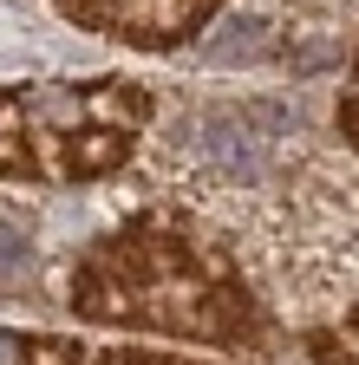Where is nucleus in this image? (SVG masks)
Returning a JSON list of instances; mask_svg holds the SVG:
<instances>
[{"label":"nucleus","instance_id":"obj_4","mask_svg":"<svg viewBox=\"0 0 359 365\" xmlns=\"http://www.w3.org/2000/svg\"><path fill=\"white\" fill-rule=\"evenodd\" d=\"M0 365H20V339L14 333H0Z\"/></svg>","mask_w":359,"mask_h":365},{"label":"nucleus","instance_id":"obj_2","mask_svg":"<svg viewBox=\"0 0 359 365\" xmlns=\"http://www.w3.org/2000/svg\"><path fill=\"white\" fill-rule=\"evenodd\" d=\"M216 157H222V170L255 176V137H248L236 118H216Z\"/></svg>","mask_w":359,"mask_h":365},{"label":"nucleus","instance_id":"obj_1","mask_svg":"<svg viewBox=\"0 0 359 365\" xmlns=\"http://www.w3.org/2000/svg\"><path fill=\"white\" fill-rule=\"evenodd\" d=\"M268 53V26L261 20H229L216 39H209V59L216 66H248V59H261Z\"/></svg>","mask_w":359,"mask_h":365},{"label":"nucleus","instance_id":"obj_3","mask_svg":"<svg viewBox=\"0 0 359 365\" xmlns=\"http://www.w3.org/2000/svg\"><path fill=\"white\" fill-rule=\"evenodd\" d=\"M20 255H26V248H20V235H14V228H0V267L14 274V267H20Z\"/></svg>","mask_w":359,"mask_h":365}]
</instances>
